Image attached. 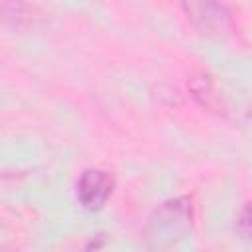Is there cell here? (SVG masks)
<instances>
[{
	"instance_id": "1",
	"label": "cell",
	"mask_w": 252,
	"mask_h": 252,
	"mask_svg": "<svg viewBox=\"0 0 252 252\" xmlns=\"http://www.w3.org/2000/svg\"><path fill=\"white\" fill-rule=\"evenodd\" d=\"M193 226V205L189 197H177L161 203L146 224V242L150 248H169L183 240Z\"/></svg>"
},
{
	"instance_id": "2",
	"label": "cell",
	"mask_w": 252,
	"mask_h": 252,
	"mask_svg": "<svg viewBox=\"0 0 252 252\" xmlns=\"http://www.w3.org/2000/svg\"><path fill=\"white\" fill-rule=\"evenodd\" d=\"M187 20L201 32L222 33L230 30L232 18L220 0H181Z\"/></svg>"
},
{
	"instance_id": "3",
	"label": "cell",
	"mask_w": 252,
	"mask_h": 252,
	"mask_svg": "<svg viewBox=\"0 0 252 252\" xmlns=\"http://www.w3.org/2000/svg\"><path fill=\"white\" fill-rule=\"evenodd\" d=\"M112 187H114V181L106 171L85 169L77 183V197L83 207L96 211L108 201V197L112 195Z\"/></svg>"
},
{
	"instance_id": "4",
	"label": "cell",
	"mask_w": 252,
	"mask_h": 252,
	"mask_svg": "<svg viewBox=\"0 0 252 252\" xmlns=\"http://www.w3.org/2000/svg\"><path fill=\"white\" fill-rule=\"evenodd\" d=\"M30 8L24 0H4L2 2V20L4 26H10L14 30L24 28L26 24H30L32 16H30Z\"/></svg>"
},
{
	"instance_id": "5",
	"label": "cell",
	"mask_w": 252,
	"mask_h": 252,
	"mask_svg": "<svg viewBox=\"0 0 252 252\" xmlns=\"http://www.w3.org/2000/svg\"><path fill=\"white\" fill-rule=\"evenodd\" d=\"M236 230L240 232V236L252 240V203L244 205V209L240 211L236 219Z\"/></svg>"
}]
</instances>
